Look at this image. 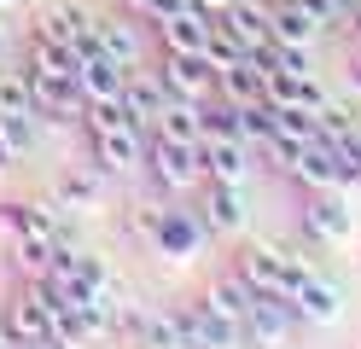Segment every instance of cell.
<instances>
[{"label":"cell","instance_id":"obj_1","mask_svg":"<svg viewBox=\"0 0 361 349\" xmlns=\"http://www.w3.org/2000/svg\"><path fill=\"white\" fill-rule=\"evenodd\" d=\"M140 169L164 198H180V192H198L204 186V157H198V146H180V140L146 134V163Z\"/></svg>","mask_w":361,"mask_h":349},{"label":"cell","instance_id":"obj_2","mask_svg":"<svg viewBox=\"0 0 361 349\" xmlns=\"http://www.w3.org/2000/svg\"><path fill=\"white\" fill-rule=\"evenodd\" d=\"M298 221L309 233V245H344L355 233V209L344 198V186H314V192H303Z\"/></svg>","mask_w":361,"mask_h":349},{"label":"cell","instance_id":"obj_3","mask_svg":"<svg viewBox=\"0 0 361 349\" xmlns=\"http://www.w3.org/2000/svg\"><path fill=\"white\" fill-rule=\"evenodd\" d=\"M169 314L180 326V338H187V349H245V332L228 314H216L204 297H198V302H175Z\"/></svg>","mask_w":361,"mask_h":349},{"label":"cell","instance_id":"obj_4","mask_svg":"<svg viewBox=\"0 0 361 349\" xmlns=\"http://www.w3.org/2000/svg\"><path fill=\"white\" fill-rule=\"evenodd\" d=\"M157 76H164L169 99H187V105L216 99V64L204 53H164L157 59Z\"/></svg>","mask_w":361,"mask_h":349},{"label":"cell","instance_id":"obj_5","mask_svg":"<svg viewBox=\"0 0 361 349\" xmlns=\"http://www.w3.org/2000/svg\"><path fill=\"white\" fill-rule=\"evenodd\" d=\"M87 23H94L99 53H111L123 70H140L146 64V30H140L134 12H87Z\"/></svg>","mask_w":361,"mask_h":349},{"label":"cell","instance_id":"obj_6","mask_svg":"<svg viewBox=\"0 0 361 349\" xmlns=\"http://www.w3.org/2000/svg\"><path fill=\"white\" fill-rule=\"evenodd\" d=\"M198 221H204L210 239H239V233H245V186L204 180V186H198Z\"/></svg>","mask_w":361,"mask_h":349},{"label":"cell","instance_id":"obj_7","mask_svg":"<svg viewBox=\"0 0 361 349\" xmlns=\"http://www.w3.org/2000/svg\"><path fill=\"white\" fill-rule=\"evenodd\" d=\"M87 140H94V169L99 175H128V169H140V163H146V128H134V123L94 128Z\"/></svg>","mask_w":361,"mask_h":349},{"label":"cell","instance_id":"obj_8","mask_svg":"<svg viewBox=\"0 0 361 349\" xmlns=\"http://www.w3.org/2000/svg\"><path fill=\"white\" fill-rule=\"evenodd\" d=\"M233 274H239L257 297H291V291H286V268H280V245H274V239H251V245H239Z\"/></svg>","mask_w":361,"mask_h":349},{"label":"cell","instance_id":"obj_9","mask_svg":"<svg viewBox=\"0 0 361 349\" xmlns=\"http://www.w3.org/2000/svg\"><path fill=\"white\" fill-rule=\"evenodd\" d=\"M0 326H6V338H12V343H35V338H47V332H53V302L41 297L35 279H30L18 297H6V309H0Z\"/></svg>","mask_w":361,"mask_h":349},{"label":"cell","instance_id":"obj_10","mask_svg":"<svg viewBox=\"0 0 361 349\" xmlns=\"http://www.w3.org/2000/svg\"><path fill=\"white\" fill-rule=\"evenodd\" d=\"M35 41H53V47H76V59L87 53L94 41V23H87V12L76 6V0H59V6H41L35 12Z\"/></svg>","mask_w":361,"mask_h":349},{"label":"cell","instance_id":"obj_11","mask_svg":"<svg viewBox=\"0 0 361 349\" xmlns=\"http://www.w3.org/2000/svg\"><path fill=\"white\" fill-rule=\"evenodd\" d=\"M152 30H157V41H164V53H204L210 35H216V18H210L204 6H192V0H187L180 12L157 18Z\"/></svg>","mask_w":361,"mask_h":349},{"label":"cell","instance_id":"obj_12","mask_svg":"<svg viewBox=\"0 0 361 349\" xmlns=\"http://www.w3.org/2000/svg\"><path fill=\"white\" fill-rule=\"evenodd\" d=\"M117 105L128 111V123L134 128H146L152 134V123H157V111L169 105V87H164V76H157V70H128L123 76V93H117Z\"/></svg>","mask_w":361,"mask_h":349},{"label":"cell","instance_id":"obj_13","mask_svg":"<svg viewBox=\"0 0 361 349\" xmlns=\"http://www.w3.org/2000/svg\"><path fill=\"white\" fill-rule=\"evenodd\" d=\"M204 221H198V209H169L164 216V227H157V239H152V250L157 256H169V262H192L198 250H204Z\"/></svg>","mask_w":361,"mask_h":349},{"label":"cell","instance_id":"obj_14","mask_svg":"<svg viewBox=\"0 0 361 349\" xmlns=\"http://www.w3.org/2000/svg\"><path fill=\"white\" fill-rule=\"evenodd\" d=\"M216 30L228 35V41L239 47L245 59H251L257 47L268 41V0H233V6H228V12L216 18Z\"/></svg>","mask_w":361,"mask_h":349},{"label":"cell","instance_id":"obj_15","mask_svg":"<svg viewBox=\"0 0 361 349\" xmlns=\"http://www.w3.org/2000/svg\"><path fill=\"white\" fill-rule=\"evenodd\" d=\"M291 320H298V302H291V297H257V309L245 314V343H257V349H280Z\"/></svg>","mask_w":361,"mask_h":349},{"label":"cell","instance_id":"obj_16","mask_svg":"<svg viewBox=\"0 0 361 349\" xmlns=\"http://www.w3.org/2000/svg\"><path fill=\"white\" fill-rule=\"evenodd\" d=\"M123 76H128V70L111 59V53L87 47V53L76 59V87H82V105H94V99H117V93H123Z\"/></svg>","mask_w":361,"mask_h":349},{"label":"cell","instance_id":"obj_17","mask_svg":"<svg viewBox=\"0 0 361 349\" xmlns=\"http://www.w3.org/2000/svg\"><path fill=\"white\" fill-rule=\"evenodd\" d=\"M291 302H298V320H314V326H332L338 314H344V286L326 274H309L298 291H291Z\"/></svg>","mask_w":361,"mask_h":349},{"label":"cell","instance_id":"obj_18","mask_svg":"<svg viewBox=\"0 0 361 349\" xmlns=\"http://www.w3.org/2000/svg\"><path fill=\"white\" fill-rule=\"evenodd\" d=\"M198 157H204V180L245 186V175H251V146L245 140H198Z\"/></svg>","mask_w":361,"mask_h":349},{"label":"cell","instance_id":"obj_19","mask_svg":"<svg viewBox=\"0 0 361 349\" xmlns=\"http://www.w3.org/2000/svg\"><path fill=\"white\" fill-rule=\"evenodd\" d=\"M268 35L280 47H314L321 41V23H314L298 0H268Z\"/></svg>","mask_w":361,"mask_h":349},{"label":"cell","instance_id":"obj_20","mask_svg":"<svg viewBox=\"0 0 361 349\" xmlns=\"http://www.w3.org/2000/svg\"><path fill=\"white\" fill-rule=\"evenodd\" d=\"M216 99H233V105H257L268 99V76L257 59H233L228 70H216Z\"/></svg>","mask_w":361,"mask_h":349},{"label":"cell","instance_id":"obj_21","mask_svg":"<svg viewBox=\"0 0 361 349\" xmlns=\"http://www.w3.org/2000/svg\"><path fill=\"white\" fill-rule=\"evenodd\" d=\"M41 146V116H0V169H18V163H30Z\"/></svg>","mask_w":361,"mask_h":349},{"label":"cell","instance_id":"obj_22","mask_svg":"<svg viewBox=\"0 0 361 349\" xmlns=\"http://www.w3.org/2000/svg\"><path fill=\"white\" fill-rule=\"evenodd\" d=\"M268 105H298V111H321V105H326L321 70H314V76H286V70H268Z\"/></svg>","mask_w":361,"mask_h":349},{"label":"cell","instance_id":"obj_23","mask_svg":"<svg viewBox=\"0 0 361 349\" xmlns=\"http://www.w3.org/2000/svg\"><path fill=\"white\" fill-rule=\"evenodd\" d=\"M157 140H180V146H198L204 140V105H187V99H169L152 123Z\"/></svg>","mask_w":361,"mask_h":349},{"label":"cell","instance_id":"obj_24","mask_svg":"<svg viewBox=\"0 0 361 349\" xmlns=\"http://www.w3.org/2000/svg\"><path fill=\"white\" fill-rule=\"evenodd\" d=\"M204 302H210V309H216V314H228V320L239 326V332H245V314H251V309H257V291H251V286H245V279H239V274L228 268V274H221V279H216V286L204 291Z\"/></svg>","mask_w":361,"mask_h":349},{"label":"cell","instance_id":"obj_25","mask_svg":"<svg viewBox=\"0 0 361 349\" xmlns=\"http://www.w3.org/2000/svg\"><path fill=\"white\" fill-rule=\"evenodd\" d=\"M12 262H18V274L41 279V274L53 268V239H47V233H18V245H12Z\"/></svg>","mask_w":361,"mask_h":349},{"label":"cell","instance_id":"obj_26","mask_svg":"<svg viewBox=\"0 0 361 349\" xmlns=\"http://www.w3.org/2000/svg\"><path fill=\"white\" fill-rule=\"evenodd\" d=\"M30 111H35L30 76H24V70H6V64H0V116H30Z\"/></svg>","mask_w":361,"mask_h":349},{"label":"cell","instance_id":"obj_27","mask_svg":"<svg viewBox=\"0 0 361 349\" xmlns=\"http://www.w3.org/2000/svg\"><path fill=\"white\" fill-rule=\"evenodd\" d=\"M53 204H59V209H87V204H99V169H94V175H59Z\"/></svg>","mask_w":361,"mask_h":349},{"label":"cell","instance_id":"obj_28","mask_svg":"<svg viewBox=\"0 0 361 349\" xmlns=\"http://www.w3.org/2000/svg\"><path fill=\"white\" fill-rule=\"evenodd\" d=\"M314 123H321V134H326V140H350V134L361 128V116H355V105H350V99H332V93H326V105L314 111Z\"/></svg>","mask_w":361,"mask_h":349},{"label":"cell","instance_id":"obj_29","mask_svg":"<svg viewBox=\"0 0 361 349\" xmlns=\"http://www.w3.org/2000/svg\"><path fill=\"white\" fill-rule=\"evenodd\" d=\"M164 216H169V204L164 198H134L128 204V233H134V239H157V227H164Z\"/></svg>","mask_w":361,"mask_h":349},{"label":"cell","instance_id":"obj_30","mask_svg":"<svg viewBox=\"0 0 361 349\" xmlns=\"http://www.w3.org/2000/svg\"><path fill=\"white\" fill-rule=\"evenodd\" d=\"M298 6L321 23V30H350V18H355V0H298Z\"/></svg>","mask_w":361,"mask_h":349},{"label":"cell","instance_id":"obj_31","mask_svg":"<svg viewBox=\"0 0 361 349\" xmlns=\"http://www.w3.org/2000/svg\"><path fill=\"white\" fill-rule=\"evenodd\" d=\"M180 6H187V0H123V12H134L140 23H157V18H169Z\"/></svg>","mask_w":361,"mask_h":349},{"label":"cell","instance_id":"obj_32","mask_svg":"<svg viewBox=\"0 0 361 349\" xmlns=\"http://www.w3.org/2000/svg\"><path fill=\"white\" fill-rule=\"evenodd\" d=\"M344 82H350V93L361 99V47H355V53H350V64H344Z\"/></svg>","mask_w":361,"mask_h":349},{"label":"cell","instance_id":"obj_33","mask_svg":"<svg viewBox=\"0 0 361 349\" xmlns=\"http://www.w3.org/2000/svg\"><path fill=\"white\" fill-rule=\"evenodd\" d=\"M12 349H64V343H59V338L47 332V338H35V343H12Z\"/></svg>","mask_w":361,"mask_h":349},{"label":"cell","instance_id":"obj_34","mask_svg":"<svg viewBox=\"0 0 361 349\" xmlns=\"http://www.w3.org/2000/svg\"><path fill=\"white\" fill-rule=\"evenodd\" d=\"M192 6H204L210 18H221V12H228V6H233V0H192Z\"/></svg>","mask_w":361,"mask_h":349},{"label":"cell","instance_id":"obj_35","mask_svg":"<svg viewBox=\"0 0 361 349\" xmlns=\"http://www.w3.org/2000/svg\"><path fill=\"white\" fill-rule=\"evenodd\" d=\"M12 59V35H6V23H0V64Z\"/></svg>","mask_w":361,"mask_h":349},{"label":"cell","instance_id":"obj_36","mask_svg":"<svg viewBox=\"0 0 361 349\" xmlns=\"http://www.w3.org/2000/svg\"><path fill=\"white\" fill-rule=\"evenodd\" d=\"M350 35H355V41H361V6H355V18H350Z\"/></svg>","mask_w":361,"mask_h":349},{"label":"cell","instance_id":"obj_37","mask_svg":"<svg viewBox=\"0 0 361 349\" xmlns=\"http://www.w3.org/2000/svg\"><path fill=\"white\" fill-rule=\"evenodd\" d=\"M12 6H18V0H0V18H6V12H12Z\"/></svg>","mask_w":361,"mask_h":349},{"label":"cell","instance_id":"obj_38","mask_svg":"<svg viewBox=\"0 0 361 349\" xmlns=\"http://www.w3.org/2000/svg\"><path fill=\"white\" fill-rule=\"evenodd\" d=\"M0 349H12V338H6V326H0Z\"/></svg>","mask_w":361,"mask_h":349},{"label":"cell","instance_id":"obj_39","mask_svg":"<svg viewBox=\"0 0 361 349\" xmlns=\"http://www.w3.org/2000/svg\"><path fill=\"white\" fill-rule=\"evenodd\" d=\"M355 6H361V0H355Z\"/></svg>","mask_w":361,"mask_h":349}]
</instances>
